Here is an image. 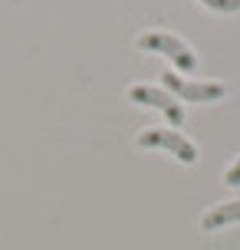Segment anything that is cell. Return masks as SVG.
Returning <instances> with one entry per match:
<instances>
[{
	"label": "cell",
	"instance_id": "cell-1",
	"mask_svg": "<svg viewBox=\"0 0 240 250\" xmlns=\"http://www.w3.org/2000/svg\"><path fill=\"white\" fill-rule=\"evenodd\" d=\"M141 53H158L164 60H171L178 69H184V73H194L198 69V53L191 50L188 43L175 33H161V30H148V33H141L139 43H135Z\"/></svg>",
	"mask_w": 240,
	"mask_h": 250
},
{
	"label": "cell",
	"instance_id": "cell-2",
	"mask_svg": "<svg viewBox=\"0 0 240 250\" xmlns=\"http://www.w3.org/2000/svg\"><path fill=\"white\" fill-rule=\"evenodd\" d=\"M161 89H168L178 102H198V105H207V102H217L224 99V83H214V79H184V76H178L175 69H168L161 73Z\"/></svg>",
	"mask_w": 240,
	"mask_h": 250
},
{
	"label": "cell",
	"instance_id": "cell-3",
	"mask_svg": "<svg viewBox=\"0 0 240 250\" xmlns=\"http://www.w3.org/2000/svg\"><path fill=\"white\" fill-rule=\"evenodd\" d=\"M139 148H161L168 155H175L181 165H194L198 162V145L191 142L184 132L178 128H145L139 138H135Z\"/></svg>",
	"mask_w": 240,
	"mask_h": 250
},
{
	"label": "cell",
	"instance_id": "cell-4",
	"mask_svg": "<svg viewBox=\"0 0 240 250\" xmlns=\"http://www.w3.org/2000/svg\"><path fill=\"white\" fill-rule=\"evenodd\" d=\"M128 102L145 105V109H158L168 122L175 125V128H181L184 119H188L184 105H181L168 89H161V86H145V83H141V86H128Z\"/></svg>",
	"mask_w": 240,
	"mask_h": 250
},
{
	"label": "cell",
	"instance_id": "cell-5",
	"mask_svg": "<svg viewBox=\"0 0 240 250\" xmlns=\"http://www.w3.org/2000/svg\"><path fill=\"white\" fill-rule=\"evenodd\" d=\"M227 224H240V198L214 204V208L201 217V230H207V234H211V230H220V227H227Z\"/></svg>",
	"mask_w": 240,
	"mask_h": 250
},
{
	"label": "cell",
	"instance_id": "cell-6",
	"mask_svg": "<svg viewBox=\"0 0 240 250\" xmlns=\"http://www.w3.org/2000/svg\"><path fill=\"white\" fill-rule=\"evenodd\" d=\"M198 3L214 13H237L240 10V0H198Z\"/></svg>",
	"mask_w": 240,
	"mask_h": 250
},
{
	"label": "cell",
	"instance_id": "cell-7",
	"mask_svg": "<svg viewBox=\"0 0 240 250\" xmlns=\"http://www.w3.org/2000/svg\"><path fill=\"white\" fill-rule=\"evenodd\" d=\"M224 185H230V188H237V185H240V158L230 165L227 171H224Z\"/></svg>",
	"mask_w": 240,
	"mask_h": 250
}]
</instances>
